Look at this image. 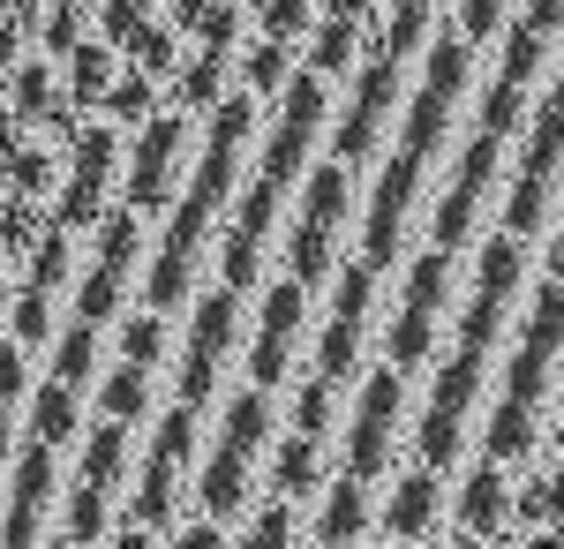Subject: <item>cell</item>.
<instances>
[{"label": "cell", "mask_w": 564, "mask_h": 549, "mask_svg": "<svg viewBox=\"0 0 564 549\" xmlns=\"http://www.w3.org/2000/svg\"><path fill=\"white\" fill-rule=\"evenodd\" d=\"M0 294H8V256H0Z\"/></svg>", "instance_id": "94428289"}, {"label": "cell", "mask_w": 564, "mask_h": 549, "mask_svg": "<svg viewBox=\"0 0 564 549\" xmlns=\"http://www.w3.org/2000/svg\"><path fill=\"white\" fill-rule=\"evenodd\" d=\"M339 279V294H332V324H324V338H316V377L324 384H347L354 369H361V332H369V301H377V287H384V271L369 263V256H354V263H339L332 271Z\"/></svg>", "instance_id": "30bf717a"}, {"label": "cell", "mask_w": 564, "mask_h": 549, "mask_svg": "<svg viewBox=\"0 0 564 549\" xmlns=\"http://www.w3.org/2000/svg\"><path fill=\"white\" fill-rule=\"evenodd\" d=\"M8 324H15L8 338H23V354H31V346H45V338H53V294L23 279V294H15V309H8Z\"/></svg>", "instance_id": "7dc6e473"}, {"label": "cell", "mask_w": 564, "mask_h": 549, "mask_svg": "<svg viewBox=\"0 0 564 549\" xmlns=\"http://www.w3.org/2000/svg\"><path fill=\"white\" fill-rule=\"evenodd\" d=\"M151 15V0H90V23H98V39L106 45H129V31Z\"/></svg>", "instance_id": "816d5d0a"}, {"label": "cell", "mask_w": 564, "mask_h": 549, "mask_svg": "<svg viewBox=\"0 0 564 549\" xmlns=\"http://www.w3.org/2000/svg\"><path fill=\"white\" fill-rule=\"evenodd\" d=\"M15 53H23V23H15V15L0 8V76L15 68Z\"/></svg>", "instance_id": "11a10c76"}, {"label": "cell", "mask_w": 564, "mask_h": 549, "mask_svg": "<svg viewBox=\"0 0 564 549\" xmlns=\"http://www.w3.org/2000/svg\"><path fill=\"white\" fill-rule=\"evenodd\" d=\"M505 143L512 136H497V128H475V143L459 151V166H452V189H444V204L430 212V249L459 256L475 241V212L481 196H489V181H497V159H505Z\"/></svg>", "instance_id": "7c38bea8"}, {"label": "cell", "mask_w": 564, "mask_h": 549, "mask_svg": "<svg viewBox=\"0 0 564 549\" xmlns=\"http://www.w3.org/2000/svg\"><path fill=\"white\" fill-rule=\"evenodd\" d=\"M90 31V0H45L39 8V23H31V39H39V53H68V45Z\"/></svg>", "instance_id": "74e56055"}, {"label": "cell", "mask_w": 564, "mask_h": 549, "mask_svg": "<svg viewBox=\"0 0 564 549\" xmlns=\"http://www.w3.org/2000/svg\"><path fill=\"white\" fill-rule=\"evenodd\" d=\"M354 53H361V23H347V15L308 23V68H316V76H347Z\"/></svg>", "instance_id": "e575fe53"}, {"label": "cell", "mask_w": 564, "mask_h": 549, "mask_svg": "<svg viewBox=\"0 0 564 549\" xmlns=\"http://www.w3.org/2000/svg\"><path fill=\"white\" fill-rule=\"evenodd\" d=\"M23 136H31V121H15V114H8V106H0V166H8V159H15V143H23Z\"/></svg>", "instance_id": "9f6ffc18"}, {"label": "cell", "mask_w": 564, "mask_h": 549, "mask_svg": "<svg viewBox=\"0 0 564 549\" xmlns=\"http://www.w3.org/2000/svg\"><path fill=\"white\" fill-rule=\"evenodd\" d=\"M90 234H98V263L129 279V271H135V256H143V212H135V204H106Z\"/></svg>", "instance_id": "f1b7e54d"}, {"label": "cell", "mask_w": 564, "mask_h": 549, "mask_svg": "<svg viewBox=\"0 0 564 549\" xmlns=\"http://www.w3.org/2000/svg\"><path fill=\"white\" fill-rule=\"evenodd\" d=\"M188 301H196V316H188V338H181V362H174V399L204 415L218 399V362L241 332V294L212 287V294H188Z\"/></svg>", "instance_id": "ba28073f"}, {"label": "cell", "mask_w": 564, "mask_h": 549, "mask_svg": "<svg viewBox=\"0 0 564 549\" xmlns=\"http://www.w3.org/2000/svg\"><path fill=\"white\" fill-rule=\"evenodd\" d=\"M98 415H113V422L143 429V415H151V369H143V362H121L113 377L98 384Z\"/></svg>", "instance_id": "d6a6232c"}, {"label": "cell", "mask_w": 564, "mask_h": 549, "mask_svg": "<svg viewBox=\"0 0 564 549\" xmlns=\"http://www.w3.org/2000/svg\"><path fill=\"white\" fill-rule=\"evenodd\" d=\"M121 362H143V369H159V362H166V316H159V309L121 316Z\"/></svg>", "instance_id": "bcb514c9"}, {"label": "cell", "mask_w": 564, "mask_h": 549, "mask_svg": "<svg viewBox=\"0 0 564 549\" xmlns=\"http://www.w3.org/2000/svg\"><path fill=\"white\" fill-rule=\"evenodd\" d=\"M557 362H564V287L542 271L534 316H527L520 346H512V369H505V399L489 407V429H481V452L497 466L534 460V444H542V399H550Z\"/></svg>", "instance_id": "3957f363"}, {"label": "cell", "mask_w": 564, "mask_h": 549, "mask_svg": "<svg viewBox=\"0 0 564 549\" xmlns=\"http://www.w3.org/2000/svg\"><path fill=\"white\" fill-rule=\"evenodd\" d=\"M271 422H279V415H271V391H263V384H241V391L226 399V429H218V444H234L241 460H257L263 444H271Z\"/></svg>", "instance_id": "83f0119b"}, {"label": "cell", "mask_w": 564, "mask_h": 549, "mask_svg": "<svg viewBox=\"0 0 564 549\" xmlns=\"http://www.w3.org/2000/svg\"><path fill=\"white\" fill-rule=\"evenodd\" d=\"M98 106H106V121H113V128H143L151 114H159V76H143V68H129V61H121Z\"/></svg>", "instance_id": "f546056e"}, {"label": "cell", "mask_w": 564, "mask_h": 549, "mask_svg": "<svg viewBox=\"0 0 564 549\" xmlns=\"http://www.w3.org/2000/svg\"><path fill=\"white\" fill-rule=\"evenodd\" d=\"M497 23H505V0H459V39L467 45L497 39Z\"/></svg>", "instance_id": "f5cc1de1"}, {"label": "cell", "mask_w": 564, "mask_h": 549, "mask_svg": "<svg viewBox=\"0 0 564 549\" xmlns=\"http://www.w3.org/2000/svg\"><path fill=\"white\" fill-rule=\"evenodd\" d=\"M196 422H204V415L174 399V407L159 415V429H151V460H143V482H135V505L129 512L143 519V527H159V535L174 527L181 497H188L181 482H188V460H196Z\"/></svg>", "instance_id": "9c48e42d"}, {"label": "cell", "mask_w": 564, "mask_h": 549, "mask_svg": "<svg viewBox=\"0 0 564 549\" xmlns=\"http://www.w3.org/2000/svg\"><path fill=\"white\" fill-rule=\"evenodd\" d=\"M257 271H263V241H257V234H241V226H226V241H218V287L249 294Z\"/></svg>", "instance_id": "b9f144b4"}, {"label": "cell", "mask_w": 564, "mask_h": 549, "mask_svg": "<svg viewBox=\"0 0 564 549\" xmlns=\"http://www.w3.org/2000/svg\"><path fill=\"white\" fill-rule=\"evenodd\" d=\"M53 377L76 384V391L98 377V324H84V316H76L68 332H53Z\"/></svg>", "instance_id": "8d00e7d4"}, {"label": "cell", "mask_w": 564, "mask_h": 549, "mask_svg": "<svg viewBox=\"0 0 564 549\" xmlns=\"http://www.w3.org/2000/svg\"><path fill=\"white\" fill-rule=\"evenodd\" d=\"M316 489H324V437H308V429L279 437V444H271V497L308 505Z\"/></svg>", "instance_id": "44dd1931"}, {"label": "cell", "mask_w": 564, "mask_h": 549, "mask_svg": "<svg viewBox=\"0 0 564 549\" xmlns=\"http://www.w3.org/2000/svg\"><path fill=\"white\" fill-rule=\"evenodd\" d=\"M53 489H61V466H53V444H23L15 460H8V497H0V542H45V505H53Z\"/></svg>", "instance_id": "9a60e30c"}, {"label": "cell", "mask_w": 564, "mask_h": 549, "mask_svg": "<svg viewBox=\"0 0 564 549\" xmlns=\"http://www.w3.org/2000/svg\"><path fill=\"white\" fill-rule=\"evenodd\" d=\"M520 279H527V241L520 234H489V241H481V263H475L467 316H459V346H452L430 407H422V422H414V466L452 474L459 444H467V415H475V399H481V377H489V354H497V324H505V309L520 294Z\"/></svg>", "instance_id": "6da1fadb"}, {"label": "cell", "mask_w": 564, "mask_h": 549, "mask_svg": "<svg viewBox=\"0 0 564 549\" xmlns=\"http://www.w3.org/2000/svg\"><path fill=\"white\" fill-rule=\"evenodd\" d=\"M166 542H188V549H218V542H234V527L204 512V519H181V527H166Z\"/></svg>", "instance_id": "db71d44e"}, {"label": "cell", "mask_w": 564, "mask_h": 549, "mask_svg": "<svg viewBox=\"0 0 564 549\" xmlns=\"http://www.w3.org/2000/svg\"><path fill=\"white\" fill-rule=\"evenodd\" d=\"M324 15H347V23H361V15H377V0H324Z\"/></svg>", "instance_id": "6f0895ef"}, {"label": "cell", "mask_w": 564, "mask_h": 549, "mask_svg": "<svg viewBox=\"0 0 564 549\" xmlns=\"http://www.w3.org/2000/svg\"><path fill=\"white\" fill-rule=\"evenodd\" d=\"M557 452H564V422H557Z\"/></svg>", "instance_id": "6125c7cd"}, {"label": "cell", "mask_w": 564, "mask_h": 549, "mask_svg": "<svg viewBox=\"0 0 564 549\" xmlns=\"http://www.w3.org/2000/svg\"><path fill=\"white\" fill-rule=\"evenodd\" d=\"M0 84H8V114L39 128V114L53 106V98H61V61H53V53H31V61L15 53V68H8Z\"/></svg>", "instance_id": "4316f807"}, {"label": "cell", "mask_w": 564, "mask_h": 549, "mask_svg": "<svg viewBox=\"0 0 564 549\" xmlns=\"http://www.w3.org/2000/svg\"><path fill=\"white\" fill-rule=\"evenodd\" d=\"M121 53H129V68H143V76H166V68L181 61V31H174V23H159V15H143Z\"/></svg>", "instance_id": "f35d334b"}, {"label": "cell", "mask_w": 564, "mask_h": 549, "mask_svg": "<svg viewBox=\"0 0 564 549\" xmlns=\"http://www.w3.org/2000/svg\"><path fill=\"white\" fill-rule=\"evenodd\" d=\"M129 474V422L98 415L84 429V466H76V489L61 497V527H45L53 542H106V519H113V489Z\"/></svg>", "instance_id": "5b68a950"}, {"label": "cell", "mask_w": 564, "mask_h": 549, "mask_svg": "<svg viewBox=\"0 0 564 549\" xmlns=\"http://www.w3.org/2000/svg\"><path fill=\"white\" fill-rule=\"evenodd\" d=\"M436 8H444V0H391V23H384V53L391 61H406V53H414V45L430 39V23H436Z\"/></svg>", "instance_id": "ab89813d"}, {"label": "cell", "mask_w": 564, "mask_h": 549, "mask_svg": "<svg viewBox=\"0 0 564 549\" xmlns=\"http://www.w3.org/2000/svg\"><path fill=\"white\" fill-rule=\"evenodd\" d=\"M113 68H121V45H106L98 31H84V39L61 53V90L90 114V106L106 98V84H113Z\"/></svg>", "instance_id": "7402d4cb"}, {"label": "cell", "mask_w": 564, "mask_h": 549, "mask_svg": "<svg viewBox=\"0 0 564 549\" xmlns=\"http://www.w3.org/2000/svg\"><path fill=\"white\" fill-rule=\"evenodd\" d=\"M23 391H31L23 338H0V466L15 460V415H23Z\"/></svg>", "instance_id": "1f68e13d"}, {"label": "cell", "mask_w": 564, "mask_h": 549, "mask_svg": "<svg viewBox=\"0 0 564 549\" xmlns=\"http://www.w3.org/2000/svg\"><path fill=\"white\" fill-rule=\"evenodd\" d=\"M23 407H31V437L39 444H76V422H84V391L76 384H61V377H45L39 391H23Z\"/></svg>", "instance_id": "d4e9b609"}, {"label": "cell", "mask_w": 564, "mask_h": 549, "mask_svg": "<svg viewBox=\"0 0 564 549\" xmlns=\"http://www.w3.org/2000/svg\"><path fill=\"white\" fill-rule=\"evenodd\" d=\"M302 316H308V287L302 279H279L263 287V316H257V338H249V384H286V362H294V338H302Z\"/></svg>", "instance_id": "2e32d148"}, {"label": "cell", "mask_w": 564, "mask_h": 549, "mask_svg": "<svg viewBox=\"0 0 564 549\" xmlns=\"http://www.w3.org/2000/svg\"><path fill=\"white\" fill-rule=\"evenodd\" d=\"M234 76H241V84L271 106V98L286 90V76H294V45H286V39H263V31H257V45L241 53V68H234Z\"/></svg>", "instance_id": "836d02e7"}, {"label": "cell", "mask_w": 564, "mask_h": 549, "mask_svg": "<svg viewBox=\"0 0 564 549\" xmlns=\"http://www.w3.org/2000/svg\"><path fill=\"white\" fill-rule=\"evenodd\" d=\"M302 527L308 519L294 512V497H271V505H257L234 535H241V542H302Z\"/></svg>", "instance_id": "ee69618b"}, {"label": "cell", "mask_w": 564, "mask_h": 549, "mask_svg": "<svg viewBox=\"0 0 564 549\" xmlns=\"http://www.w3.org/2000/svg\"><path fill=\"white\" fill-rule=\"evenodd\" d=\"M347 212H354V166H347V159H332V166L308 173L294 234H339V218H347Z\"/></svg>", "instance_id": "603a6c76"}, {"label": "cell", "mask_w": 564, "mask_h": 549, "mask_svg": "<svg viewBox=\"0 0 564 549\" xmlns=\"http://www.w3.org/2000/svg\"><path fill=\"white\" fill-rule=\"evenodd\" d=\"M271 106H279V121H271V143H263V166H257V181L241 189V204H234V226H241V234H257V241H271L279 196L302 181L308 143H316V128H324V114H332V90H324L316 68H294L286 90H279Z\"/></svg>", "instance_id": "277c9868"}, {"label": "cell", "mask_w": 564, "mask_h": 549, "mask_svg": "<svg viewBox=\"0 0 564 549\" xmlns=\"http://www.w3.org/2000/svg\"><path fill=\"white\" fill-rule=\"evenodd\" d=\"M308 23H316V0H263L257 8V31L263 39H308Z\"/></svg>", "instance_id": "f907efd6"}, {"label": "cell", "mask_w": 564, "mask_h": 549, "mask_svg": "<svg viewBox=\"0 0 564 549\" xmlns=\"http://www.w3.org/2000/svg\"><path fill=\"white\" fill-rule=\"evenodd\" d=\"M121 294H129V279L106 271V263H90V279L76 287V316H84V324H113V316H121Z\"/></svg>", "instance_id": "f6af8a7d"}, {"label": "cell", "mask_w": 564, "mask_h": 549, "mask_svg": "<svg viewBox=\"0 0 564 549\" xmlns=\"http://www.w3.org/2000/svg\"><path fill=\"white\" fill-rule=\"evenodd\" d=\"M181 31H188V45H212V53H234V45L249 39V8H241V0H204V8H196V15H188Z\"/></svg>", "instance_id": "d590c367"}, {"label": "cell", "mask_w": 564, "mask_h": 549, "mask_svg": "<svg viewBox=\"0 0 564 549\" xmlns=\"http://www.w3.org/2000/svg\"><path fill=\"white\" fill-rule=\"evenodd\" d=\"M121 143H129V128L113 121H76V136L61 143L68 151V173L45 189L53 196V226H68V234H90L98 212H106V196H113V173H121Z\"/></svg>", "instance_id": "8992f818"}, {"label": "cell", "mask_w": 564, "mask_h": 549, "mask_svg": "<svg viewBox=\"0 0 564 549\" xmlns=\"http://www.w3.org/2000/svg\"><path fill=\"white\" fill-rule=\"evenodd\" d=\"M557 31H564V0H527V15L505 31V61H497V76L527 90L534 76H542V61H550Z\"/></svg>", "instance_id": "d6986e66"}, {"label": "cell", "mask_w": 564, "mask_h": 549, "mask_svg": "<svg viewBox=\"0 0 564 549\" xmlns=\"http://www.w3.org/2000/svg\"><path fill=\"white\" fill-rule=\"evenodd\" d=\"M557 173H564V76H557V90L534 106V136H527L520 181H512V196H505V234L534 241V234L550 226V189H557Z\"/></svg>", "instance_id": "52a82bcc"}, {"label": "cell", "mask_w": 564, "mask_h": 549, "mask_svg": "<svg viewBox=\"0 0 564 549\" xmlns=\"http://www.w3.org/2000/svg\"><path fill=\"white\" fill-rule=\"evenodd\" d=\"M53 181H61V159H53L45 143H31V136H23V143H15V159L0 166V189H23V196H45Z\"/></svg>", "instance_id": "60d3db41"}, {"label": "cell", "mask_w": 564, "mask_h": 549, "mask_svg": "<svg viewBox=\"0 0 564 549\" xmlns=\"http://www.w3.org/2000/svg\"><path fill=\"white\" fill-rule=\"evenodd\" d=\"M39 226H45L39 196H23V189H0V256H23L31 241H39Z\"/></svg>", "instance_id": "7bdbcfd3"}, {"label": "cell", "mask_w": 564, "mask_h": 549, "mask_svg": "<svg viewBox=\"0 0 564 549\" xmlns=\"http://www.w3.org/2000/svg\"><path fill=\"white\" fill-rule=\"evenodd\" d=\"M324 505H316V519H308L302 535L308 542H369L377 535V505H369V482H354V474H339L332 489H316Z\"/></svg>", "instance_id": "ffe728a7"}, {"label": "cell", "mask_w": 564, "mask_h": 549, "mask_svg": "<svg viewBox=\"0 0 564 549\" xmlns=\"http://www.w3.org/2000/svg\"><path fill=\"white\" fill-rule=\"evenodd\" d=\"M166 76H174V106H181V114H212L234 68H226V53H212V45H188Z\"/></svg>", "instance_id": "484cf974"}, {"label": "cell", "mask_w": 564, "mask_h": 549, "mask_svg": "<svg viewBox=\"0 0 564 549\" xmlns=\"http://www.w3.org/2000/svg\"><path fill=\"white\" fill-rule=\"evenodd\" d=\"M332 422H339V399H332V384L308 369V377L294 384V429H308V437H332Z\"/></svg>", "instance_id": "c3c4849f"}, {"label": "cell", "mask_w": 564, "mask_h": 549, "mask_svg": "<svg viewBox=\"0 0 564 549\" xmlns=\"http://www.w3.org/2000/svg\"><path fill=\"white\" fill-rule=\"evenodd\" d=\"M399 407H406V369H377V377L361 384V399H354V422H347V466L354 482H377L391 460V437H399Z\"/></svg>", "instance_id": "4fadbf2b"}, {"label": "cell", "mask_w": 564, "mask_h": 549, "mask_svg": "<svg viewBox=\"0 0 564 549\" xmlns=\"http://www.w3.org/2000/svg\"><path fill=\"white\" fill-rule=\"evenodd\" d=\"M196 505L212 512V519H241L249 512V460L234 452V444H218L204 474H196Z\"/></svg>", "instance_id": "cb8c5ba5"}, {"label": "cell", "mask_w": 564, "mask_h": 549, "mask_svg": "<svg viewBox=\"0 0 564 549\" xmlns=\"http://www.w3.org/2000/svg\"><path fill=\"white\" fill-rule=\"evenodd\" d=\"M452 542H512V482H505V466L489 460V452L459 482V527H452Z\"/></svg>", "instance_id": "e0dca14e"}, {"label": "cell", "mask_w": 564, "mask_h": 549, "mask_svg": "<svg viewBox=\"0 0 564 549\" xmlns=\"http://www.w3.org/2000/svg\"><path fill=\"white\" fill-rule=\"evenodd\" d=\"M422 45H430V61H422V90H414V106H406V128H399L391 166L377 173V196H369V212H361V256H369L377 271H391L399 249H406L414 196H422V181H430L436 151H444V128H452L459 90H467V76H475V45L459 39V31L422 39Z\"/></svg>", "instance_id": "7a4b0ae2"}, {"label": "cell", "mask_w": 564, "mask_h": 549, "mask_svg": "<svg viewBox=\"0 0 564 549\" xmlns=\"http://www.w3.org/2000/svg\"><path fill=\"white\" fill-rule=\"evenodd\" d=\"M436 505H444V474H436V466H406V474L391 482L377 535H384V542H436Z\"/></svg>", "instance_id": "ac0fdd59"}, {"label": "cell", "mask_w": 564, "mask_h": 549, "mask_svg": "<svg viewBox=\"0 0 564 549\" xmlns=\"http://www.w3.org/2000/svg\"><path fill=\"white\" fill-rule=\"evenodd\" d=\"M550 279H557V287H564V234H557V241H550Z\"/></svg>", "instance_id": "680465c9"}, {"label": "cell", "mask_w": 564, "mask_h": 549, "mask_svg": "<svg viewBox=\"0 0 564 549\" xmlns=\"http://www.w3.org/2000/svg\"><path fill=\"white\" fill-rule=\"evenodd\" d=\"M391 106H399V61H391L384 45L369 39V53H361V76H354V98H347V114H339V136H332V159L361 166V159L377 151V128L391 121Z\"/></svg>", "instance_id": "5bb4252c"}, {"label": "cell", "mask_w": 564, "mask_h": 549, "mask_svg": "<svg viewBox=\"0 0 564 549\" xmlns=\"http://www.w3.org/2000/svg\"><path fill=\"white\" fill-rule=\"evenodd\" d=\"M181 151H188V114H151V121L129 136V173H121V204L135 212H166L174 204V181H181Z\"/></svg>", "instance_id": "8fae6325"}, {"label": "cell", "mask_w": 564, "mask_h": 549, "mask_svg": "<svg viewBox=\"0 0 564 549\" xmlns=\"http://www.w3.org/2000/svg\"><path fill=\"white\" fill-rule=\"evenodd\" d=\"M520 121H527V90L497 76V84L481 90V106H475V128H497V136H520Z\"/></svg>", "instance_id": "681fc988"}, {"label": "cell", "mask_w": 564, "mask_h": 549, "mask_svg": "<svg viewBox=\"0 0 564 549\" xmlns=\"http://www.w3.org/2000/svg\"><path fill=\"white\" fill-rule=\"evenodd\" d=\"M23 263H31V287H45V294H61V287L76 279V234L45 218V226H39V241L23 249Z\"/></svg>", "instance_id": "4dcf8cb0"}, {"label": "cell", "mask_w": 564, "mask_h": 549, "mask_svg": "<svg viewBox=\"0 0 564 549\" xmlns=\"http://www.w3.org/2000/svg\"><path fill=\"white\" fill-rule=\"evenodd\" d=\"M196 8H204V0H174V15H166V23H174V31H181V23H188Z\"/></svg>", "instance_id": "91938a15"}]
</instances>
